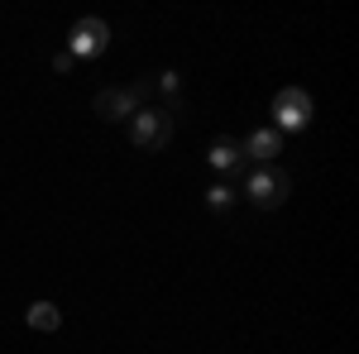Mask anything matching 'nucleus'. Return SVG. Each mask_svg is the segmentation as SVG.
<instances>
[{
    "label": "nucleus",
    "instance_id": "obj_2",
    "mask_svg": "<svg viewBox=\"0 0 359 354\" xmlns=\"http://www.w3.org/2000/svg\"><path fill=\"white\" fill-rule=\"evenodd\" d=\"M273 120H278V130H302L311 120V96L302 86H283L273 96Z\"/></svg>",
    "mask_w": 359,
    "mask_h": 354
},
{
    "label": "nucleus",
    "instance_id": "obj_8",
    "mask_svg": "<svg viewBox=\"0 0 359 354\" xmlns=\"http://www.w3.org/2000/svg\"><path fill=\"white\" fill-rule=\"evenodd\" d=\"M240 158H245V154H240L235 144H216V149H211V168H240Z\"/></svg>",
    "mask_w": 359,
    "mask_h": 354
},
{
    "label": "nucleus",
    "instance_id": "obj_5",
    "mask_svg": "<svg viewBox=\"0 0 359 354\" xmlns=\"http://www.w3.org/2000/svg\"><path fill=\"white\" fill-rule=\"evenodd\" d=\"M96 115H106V120H125V115H135V91H125V86L101 91V96H96Z\"/></svg>",
    "mask_w": 359,
    "mask_h": 354
},
{
    "label": "nucleus",
    "instance_id": "obj_1",
    "mask_svg": "<svg viewBox=\"0 0 359 354\" xmlns=\"http://www.w3.org/2000/svg\"><path fill=\"white\" fill-rule=\"evenodd\" d=\"M287 187H292V182H287V172H283V168H259V172L249 177L245 191H249V201H254V206L273 211V206L287 201Z\"/></svg>",
    "mask_w": 359,
    "mask_h": 354
},
{
    "label": "nucleus",
    "instance_id": "obj_6",
    "mask_svg": "<svg viewBox=\"0 0 359 354\" xmlns=\"http://www.w3.org/2000/svg\"><path fill=\"white\" fill-rule=\"evenodd\" d=\"M240 154H254L259 163H269V158L283 154V135H278V130H254V135L245 139V149H240Z\"/></svg>",
    "mask_w": 359,
    "mask_h": 354
},
{
    "label": "nucleus",
    "instance_id": "obj_9",
    "mask_svg": "<svg viewBox=\"0 0 359 354\" xmlns=\"http://www.w3.org/2000/svg\"><path fill=\"white\" fill-rule=\"evenodd\" d=\"M230 196H235V191L225 187V182H216V187L206 191V201H211V206H230Z\"/></svg>",
    "mask_w": 359,
    "mask_h": 354
},
{
    "label": "nucleus",
    "instance_id": "obj_4",
    "mask_svg": "<svg viewBox=\"0 0 359 354\" xmlns=\"http://www.w3.org/2000/svg\"><path fill=\"white\" fill-rule=\"evenodd\" d=\"M106 43H111V25L106 20L86 15V20L72 25V57H91V53H101Z\"/></svg>",
    "mask_w": 359,
    "mask_h": 354
},
{
    "label": "nucleus",
    "instance_id": "obj_7",
    "mask_svg": "<svg viewBox=\"0 0 359 354\" xmlns=\"http://www.w3.org/2000/svg\"><path fill=\"white\" fill-rule=\"evenodd\" d=\"M29 326L34 330H57L62 326V311H57L53 301H34V306H29Z\"/></svg>",
    "mask_w": 359,
    "mask_h": 354
},
{
    "label": "nucleus",
    "instance_id": "obj_3",
    "mask_svg": "<svg viewBox=\"0 0 359 354\" xmlns=\"http://www.w3.org/2000/svg\"><path fill=\"white\" fill-rule=\"evenodd\" d=\"M130 135H135L139 149H163L168 135H172V115H168V110H135Z\"/></svg>",
    "mask_w": 359,
    "mask_h": 354
}]
</instances>
